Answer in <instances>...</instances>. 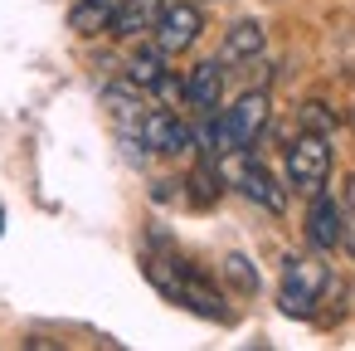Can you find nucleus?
<instances>
[{
  "mask_svg": "<svg viewBox=\"0 0 355 351\" xmlns=\"http://www.w3.org/2000/svg\"><path fill=\"white\" fill-rule=\"evenodd\" d=\"M146 273H151V283H156L171 302H180V307H190V312H200V317L229 322L224 297H219V293H214L195 268H185L180 259H151V263H146Z\"/></svg>",
  "mask_w": 355,
  "mask_h": 351,
  "instance_id": "f257e3e1",
  "label": "nucleus"
},
{
  "mask_svg": "<svg viewBox=\"0 0 355 351\" xmlns=\"http://www.w3.org/2000/svg\"><path fill=\"white\" fill-rule=\"evenodd\" d=\"M321 293H326V263L311 259V254L287 259V268H282V293H277V297H282V312L311 317L316 302H321Z\"/></svg>",
  "mask_w": 355,
  "mask_h": 351,
  "instance_id": "f03ea898",
  "label": "nucleus"
},
{
  "mask_svg": "<svg viewBox=\"0 0 355 351\" xmlns=\"http://www.w3.org/2000/svg\"><path fill=\"white\" fill-rule=\"evenodd\" d=\"M331 176V137L326 132H302L292 147H287V181L297 190H321Z\"/></svg>",
  "mask_w": 355,
  "mask_h": 351,
  "instance_id": "7ed1b4c3",
  "label": "nucleus"
},
{
  "mask_svg": "<svg viewBox=\"0 0 355 351\" xmlns=\"http://www.w3.org/2000/svg\"><path fill=\"white\" fill-rule=\"evenodd\" d=\"M137 147H151L156 156H180V152H190V147H195V132H190L175 113L151 108V113H141V117H137Z\"/></svg>",
  "mask_w": 355,
  "mask_h": 351,
  "instance_id": "20e7f679",
  "label": "nucleus"
},
{
  "mask_svg": "<svg viewBox=\"0 0 355 351\" xmlns=\"http://www.w3.org/2000/svg\"><path fill=\"white\" fill-rule=\"evenodd\" d=\"M200 30H205V15H200V6H190V0H175V6H166L161 10V20H156V49L166 54V59H175V54H185L195 40H200Z\"/></svg>",
  "mask_w": 355,
  "mask_h": 351,
  "instance_id": "39448f33",
  "label": "nucleus"
},
{
  "mask_svg": "<svg viewBox=\"0 0 355 351\" xmlns=\"http://www.w3.org/2000/svg\"><path fill=\"white\" fill-rule=\"evenodd\" d=\"M180 98L195 108V113H214L219 108V98H224V64L219 59H205V64H195L190 69V79L180 83Z\"/></svg>",
  "mask_w": 355,
  "mask_h": 351,
  "instance_id": "423d86ee",
  "label": "nucleus"
},
{
  "mask_svg": "<svg viewBox=\"0 0 355 351\" xmlns=\"http://www.w3.org/2000/svg\"><path fill=\"white\" fill-rule=\"evenodd\" d=\"M234 186H239L253 205H263V210H272V215L287 205V190H282V186L272 181V171L258 166V161H239V166H234Z\"/></svg>",
  "mask_w": 355,
  "mask_h": 351,
  "instance_id": "0eeeda50",
  "label": "nucleus"
},
{
  "mask_svg": "<svg viewBox=\"0 0 355 351\" xmlns=\"http://www.w3.org/2000/svg\"><path fill=\"white\" fill-rule=\"evenodd\" d=\"M306 244L311 249H336L340 244V205L326 190H311V205H306Z\"/></svg>",
  "mask_w": 355,
  "mask_h": 351,
  "instance_id": "6e6552de",
  "label": "nucleus"
},
{
  "mask_svg": "<svg viewBox=\"0 0 355 351\" xmlns=\"http://www.w3.org/2000/svg\"><path fill=\"white\" fill-rule=\"evenodd\" d=\"M161 10H166V0H122V6H117V20H112L107 35H117V40H141V35L156 30Z\"/></svg>",
  "mask_w": 355,
  "mask_h": 351,
  "instance_id": "1a4fd4ad",
  "label": "nucleus"
},
{
  "mask_svg": "<svg viewBox=\"0 0 355 351\" xmlns=\"http://www.w3.org/2000/svg\"><path fill=\"white\" fill-rule=\"evenodd\" d=\"M117 6H122V0H78V6L69 10V30H73V35H83V40L107 35V30H112V20H117Z\"/></svg>",
  "mask_w": 355,
  "mask_h": 351,
  "instance_id": "9d476101",
  "label": "nucleus"
},
{
  "mask_svg": "<svg viewBox=\"0 0 355 351\" xmlns=\"http://www.w3.org/2000/svg\"><path fill=\"white\" fill-rule=\"evenodd\" d=\"M263 44H268L263 25H258V20H239V25H229V35H224L219 64H243V59H258V54H263Z\"/></svg>",
  "mask_w": 355,
  "mask_h": 351,
  "instance_id": "9b49d317",
  "label": "nucleus"
},
{
  "mask_svg": "<svg viewBox=\"0 0 355 351\" xmlns=\"http://www.w3.org/2000/svg\"><path fill=\"white\" fill-rule=\"evenodd\" d=\"M161 79H166V54L151 44V49H137L132 59H127V83L132 88H161Z\"/></svg>",
  "mask_w": 355,
  "mask_h": 351,
  "instance_id": "f8f14e48",
  "label": "nucleus"
},
{
  "mask_svg": "<svg viewBox=\"0 0 355 351\" xmlns=\"http://www.w3.org/2000/svg\"><path fill=\"white\" fill-rule=\"evenodd\" d=\"M190 186H195V190H190V195H195V200H200V205H209V200H214V195H219V176H214V171H209V166H200V171H195V176H190Z\"/></svg>",
  "mask_w": 355,
  "mask_h": 351,
  "instance_id": "ddd939ff",
  "label": "nucleus"
},
{
  "mask_svg": "<svg viewBox=\"0 0 355 351\" xmlns=\"http://www.w3.org/2000/svg\"><path fill=\"white\" fill-rule=\"evenodd\" d=\"M302 122H306V132H326V137H331V127H336V117H331V113H326L321 103H306Z\"/></svg>",
  "mask_w": 355,
  "mask_h": 351,
  "instance_id": "4468645a",
  "label": "nucleus"
},
{
  "mask_svg": "<svg viewBox=\"0 0 355 351\" xmlns=\"http://www.w3.org/2000/svg\"><path fill=\"white\" fill-rule=\"evenodd\" d=\"M224 268H229V278H234V283H243V288H258V278L248 273V259H239V254H234V259H224Z\"/></svg>",
  "mask_w": 355,
  "mask_h": 351,
  "instance_id": "2eb2a0df",
  "label": "nucleus"
}]
</instances>
